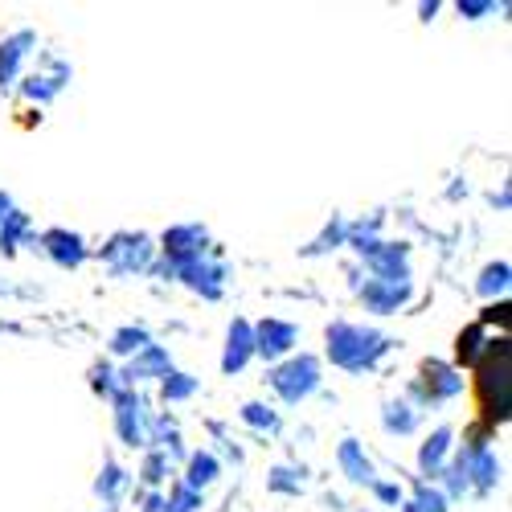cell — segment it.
Segmentation results:
<instances>
[{"label":"cell","mask_w":512,"mask_h":512,"mask_svg":"<svg viewBox=\"0 0 512 512\" xmlns=\"http://www.w3.org/2000/svg\"><path fill=\"white\" fill-rule=\"evenodd\" d=\"M476 406H480V418L492 431L496 422L508 418V336L500 340H488V349L480 353L476 361Z\"/></svg>","instance_id":"6da1fadb"},{"label":"cell","mask_w":512,"mask_h":512,"mask_svg":"<svg viewBox=\"0 0 512 512\" xmlns=\"http://www.w3.org/2000/svg\"><path fill=\"white\" fill-rule=\"evenodd\" d=\"M386 345H390L386 336L365 332L357 324H332L328 328V357H332V365L353 369V373L365 369V365H373L381 353H386Z\"/></svg>","instance_id":"7a4b0ae2"},{"label":"cell","mask_w":512,"mask_h":512,"mask_svg":"<svg viewBox=\"0 0 512 512\" xmlns=\"http://www.w3.org/2000/svg\"><path fill=\"white\" fill-rule=\"evenodd\" d=\"M271 386H275V394L283 398V402H304L316 386H320V361L316 357H291L287 365H279L275 373H271Z\"/></svg>","instance_id":"3957f363"},{"label":"cell","mask_w":512,"mask_h":512,"mask_svg":"<svg viewBox=\"0 0 512 512\" xmlns=\"http://www.w3.org/2000/svg\"><path fill=\"white\" fill-rule=\"evenodd\" d=\"M115 426H119V439L127 447H144L148 443V426H144V402L136 394H115Z\"/></svg>","instance_id":"277c9868"},{"label":"cell","mask_w":512,"mask_h":512,"mask_svg":"<svg viewBox=\"0 0 512 512\" xmlns=\"http://www.w3.org/2000/svg\"><path fill=\"white\" fill-rule=\"evenodd\" d=\"M295 324H283V320H263L259 328H254V353H263L267 361L283 357L291 345H295Z\"/></svg>","instance_id":"5b68a950"},{"label":"cell","mask_w":512,"mask_h":512,"mask_svg":"<svg viewBox=\"0 0 512 512\" xmlns=\"http://www.w3.org/2000/svg\"><path fill=\"white\" fill-rule=\"evenodd\" d=\"M422 390L431 402H443V398H455L463 390V377L443 361H426L422 365Z\"/></svg>","instance_id":"8992f818"},{"label":"cell","mask_w":512,"mask_h":512,"mask_svg":"<svg viewBox=\"0 0 512 512\" xmlns=\"http://www.w3.org/2000/svg\"><path fill=\"white\" fill-rule=\"evenodd\" d=\"M103 259L115 267V271H136V267H148V238L136 234V238H115Z\"/></svg>","instance_id":"52a82bcc"},{"label":"cell","mask_w":512,"mask_h":512,"mask_svg":"<svg viewBox=\"0 0 512 512\" xmlns=\"http://www.w3.org/2000/svg\"><path fill=\"white\" fill-rule=\"evenodd\" d=\"M201 246H205V230L201 226H177V230L164 234V254L168 259H177V267L201 259Z\"/></svg>","instance_id":"ba28073f"},{"label":"cell","mask_w":512,"mask_h":512,"mask_svg":"<svg viewBox=\"0 0 512 512\" xmlns=\"http://www.w3.org/2000/svg\"><path fill=\"white\" fill-rule=\"evenodd\" d=\"M250 357H254V328H250L246 320H234V324H230V340H226L222 369H226V373H238Z\"/></svg>","instance_id":"9c48e42d"},{"label":"cell","mask_w":512,"mask_h":512,"mask_svg":"<svg viewBox=\"0 0 512 512\" xmlns=\"http://www.w3.org/2000/svg\"><path fill=\"white\" fill-rule=\"evenodd\" d=\"M410 295V287L406 283H365V291H361V300L373 308V312H398L402 308V300Z\"/></svg>","instance_id":"30bf717a"},{"label":"cell","mask_w":512,"mask_h":512,"mask_svg":"<svg viewBox=\"0 0 512 512\" xmlns=\"http://www.w3.org/2000/svg\"><path fill=\"white\" fill-rule=\"evenodd\" d=\"M41 242H46V250L54 254V263H58V267H78L82 259H87V250H82V238H78V234L50 230V234L41 238Z\"/></svg>","instance_id":"8fae6325"},{"label":"cell","mask_w":512,"mask_h":512,"mask_svg":"<svg viewBox=\"0 0 512 512\" xmlns=\"http://www.w3.org/2000/svg\"><path fill=\"white\" fill-rule=\"evenodd\" d=\"M451 439H455V435H451V426H439V431L422 443V451H418V467H422L426 476H439V472H443V459H447V451H451Z\"/></svg>","instance_id":"7c38bea8"},{"label":"cell","mask_w":512,"mask_h":512,"mask_svg":"<svg viewBox=\"0 0 512 512\" xmlns=\"http://www.w3.org/2000/svg\"><path fill=\"white\" fill-rule=\"evenodd\" d=\"M181 275H185L189 287H197V291L205 287L209 300H218V295H222V267H209V263L193 259V263H181Z\"/></svg>","instance_id":"4fadbf2b"},{"label":"cell","mask_w":512,"mask_h":512,"mask_svg":"<svg viewBox=\"0 0 512 512\" xmlns=\"http://www.w3.org/2000/svg\"><path fill=\"white\" fill-rule=\"evenodd\" d=\"M25 46H33V33L29 29L17 33V37H9L5 46H0V87H9V82L17 78V66L25 58Z\"/></svg>","instance_id":"5bb4252c"},{"label":"cell","mask_w":512,"mask_h":512,"mask_svg":"<svg viewBox=\"0 0 512 512\" xmlns=\"http://www.w3.org/2000/svg\"><path fill=\"white\" fill-rule=\"evenodd\" d=\"M164 373H168V353L156 349V345H148V349L132 361V369H127L123 377H127V381H144V377H164Z\"/></svg>","instance_id":"9a60e30c"},{"label":"cell","mask_w":512,"mask_h":512,"mask_svg":"<svg viewBox=\"0 0 512 512\" xmlns=\"http://www.w3.org/2000/svg\"><path fill=\"white\" fill-rule=\"evenodd\" d=\"M340 467L349 472V480H353V484H373V463L361 455V447H357L353 439L340 443Z\"/></svg>","instance_id":"2e32d148"},{"label":"cell","mask_w":512,"mask_h":512,"mask_svg":"<svg viewBox=\"0 0 512 512\" xmlns=\"http://www.w3.org/2000/svg\"><path fill=\"white\" fill-rule=\"evenodd\" d=\"M213 480H218V459H213V455H193L189 459V476H185V488L189 492H201L205 484H213Z\"/></svg>","instance_id":"e0dca14e"},{"label":"cell","mask_w":512,"mask_h":512,"mask_svg":"<svg viewBox=\"0 0 512 512\" xmlns=\"http://www.w3.org/2000/svg\"><path fill=\"white\" fill-rule=\"evenodd\" d=\"M480 340H484V324H472L467 332H459V345H455L459 365H476L480 361V353L488 349V345H480Z\"/></svg>","instance_id":"ac0fdd59"},{"label":"cell","mask_w":512,"mask_h":512,"mask_svg":"<svg viewBox=\"0 0 512 512\" xmlns=\"http://www.w3.org/2000/svg\"><path fill=\"white\" fill-rule=\"evenodd\" d=\"M123 484H127L123 467H119V463H107V467H103V476H99V484H95V492H99L107 504H115V500H119V492H123Z\"/></svg>","instance_id":"d6986e66"},{"label":"cell","mask_w":512,"mask_h":512,"mask_svg":"<svg viewBox=\"0 0 512 512\" xmlns=\"http://www.w3.org/2000/svg\"><path fill=\"white\" fill-rule=\"evenodd\" d=\"M111 349L115 353H144L148 349V332L144 328H123L111 336Z\"/></svg>","instance_id":"ffe728a7"},{"label":"cell","mask_w":512,"mask_h":512,"mask_svg":"<svg viewBox=\"0 0 512 512\" xmlns=\"http://www.w3.org/2000/svg\"><path fill=\"white\" fill-rule=\"evenodd\" d=\"M193 390H197L193 377H185V373H164V398H168V402H181V398H189Z\"/></svg>","instance_id":"44dd1931"},{"label":"cell","mask_w":512,"mask_h":512,"mask_svg":"<svg viewBox=\"0 0 512 512\" xmlns=\"http://www.w3.org/2000/svg\"><path fill=\"white\" fill-rule=\"evenodd\" d=\"M201 504V492H189L185 484L173 488V500H164V512H193Z\"/></svg>","instance_id":"7402d4cb"},{"label":"cell","mask_w":512,"mask_h":512,"mask_svg":"<svg viewBox=\"0 0 512 512\" xmlns=\"http://www.w3.org/2000/svg\"><path fill=\"white\" fill-rule=\"evenodd\" d=\"M242 418H246L250 426H267V431H275V426H279V418H275L267 406H259V402H246V406H242Z\"/></svg>","instance_id":"603a6c76"},{"label":"cell","mask_w":512,"mask_h":512,"mask_svg":"<svg viewBox=\"0 0 512 512\" xmlns=\"http://www.w3.org/2000/svg\"><path fill=\"white\" fill-rule=\"evenodd\" d=\"M504 287H508V263L488 267L484 279H480V291H484V295H496V291H504Z\"/></svg>","instance_id":"cb8c5ba5"},{"label":"cell","mask_w":512,"mask_h":512,"mask_svg":"<svg viewBox=\"0 0 512 512\" xmlns=\"http://www.w3.org/2000/svg\"><path fill=\"white\" fill-rule=\"evenodd\" d=\"M386 426L390 431H414V414H410V406H386Z\"/></svg>","instance_id":"d4e9b609"},{"label":"cell","mask_w":512,"mask_h":512,"mask_svg":"<svg viewBox=\"0 0 512 512\" xmlns=\"http://www.w3.org/2000/svg\"><path fill=\"white\" fill-rule=\"evenodd\" d=\"M443 504H447V500H443L439 492H431V488H422V492H418V504H410V508H414V512H447Z\"/></svg>","instance_id":"484cf974"},{"label":"cell","mask_w":512,"mask_h":512,"mask_svg":"<svg viewBox=\"0 0 512 512\" xmlns=\"http://www.w3.org/2000/svg\"><path fill=\"white\" fill-rule=\"evenodd\" d=\"M164 463H168L164 455H152V459L144 463V480H148V484H160V480H164Z\"/></svg>","instance_id":"4316f807"},{"label":"cell","mask_w":512,"mask_h":512,"mask_svg":"<svg viewBox=\"0 0 512 512\" xmlns=\"http://www.w3.org/2000/svg\"><path fill=\"white\" fill-rule=\"evenodd\" d=\"M447 476H451L447 484H451V492H455V496H459V492H467V488H472V484H467V472H463V459H459V463L451 467V472H447Z\"/></svg>","instance_id":"83f0119b"},{"label":"cell","mask_w":512,"mask_h":512,"mask_svg":"<svg viewBox=\"0 0 512 512\" xmlns=\"http://www.w3.org/2000/svg\"><path fill=\"white\" fill-rule=\"evenodd\" d=\"M369 488H373L381 500H386V504H398V500H402V488H394V484H377V480H373Z\"/></svg>","instance_id":"f1b7e54d"},{"label":"cell","mask_w":512,"mask_h":512,"mask_svg":"<svg viewBox=\"0 0 512 512\" xmlns=\"http://www.w3.org/2000/svg\"><path fill=\"white\" fill-rule=\"evenodd\" d=\"M95 390H99V394H111V369H107V365L95 369Z\"/></svg>","instance_id":"f546056e"},{"label":"cell","mask_w":512,"mask_h":512,"mask_svg":"<svg viewBox=\"0 0 512 512\" xmlns=\"http://www.w3.org/2000/svg\"><path fill=\"white\" fill-rule=\"evenodd\" d=\"M459 13H467V17H480V13H492V5L484 0V5H459Z\"/></svg>","instance_id":"4dcf8cb0"},{"label":"cell","mask_w":512,"mask_h":512,"mask_svg":"<svg viewBox=\"0 0 512 512\" xmlns=\"http://www.w3.org/2000/svg\"><path fill=\"white\" fill-rule=\"evenodd\" d=\"M148 512H164V500H160V496H152V500H148Z\"/></svg>","instance_id":"1f68e13d"},{"label":"cell","mask_w":512,"mask_h":512,"mask_svg":"<svg viewBox=\"0 0 512 512\" xmlns=\"http://www.w3.org/2000/svg\"><path fill=\"white\" fill-rule=\"evenodd\" d=\"M5 209H9V197H5V193H0V218H5Z\"/></svg>","instance_id":"d6a6232c"}]
</instances>
